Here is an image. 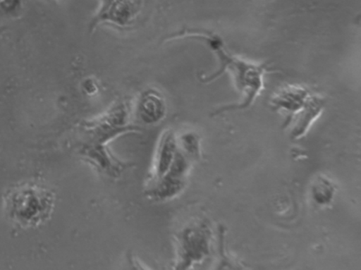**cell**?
Instances as JSON below:
<instances>
[{
    "label": "cell",
    "mask_w": 361,
    "mask_h": 270,
    "mask_svg": "<svg viewBox=\"0 0 361 270\" xmlns=\"http://www.w3.org/2000/svg\"><path fill=\"white\" fill-rule=\"evenodd\" d=\"M178 35L180 37L196 38V39L205 42V44H207L216 56H218L221 64L220 70L215 72L214 75L202 79V82L214 81L222 73L228 70L233 78L234 85L238 92L243 95V102L240 104L225 106L216 111L215 114L250 107L264 88V76L267 73H273L275 70L269 66V63H254L240 59V57L231 56L226 50L221 38L217 35L202 30H185Z\"/></svg>",
    "instance_id": "6da1fadb"
},
{
    "label": "cell",
    "mask_w": 361,
    "mask_h": 270,
    "mask_svg": "<svg viewBox=\"0 0 361 270\" xmlns=\"http://www.w3.org/2000/svg\"><path fill=\"white\" fill-rule=\"evenodd\" d=\"M212 233L207 224L200 221L187 227L180 236L183 260L185 266L192 262H202L209 254Z\"/></svg>",
    "instance_id": "7a4b0ae2"
},
{
    "label": "cell",
    "mask_w": 361,
    "mask_h": 270,
    "mask_svg": "<svg viewBox=\"0 0 361 270\" xmlns=\"http://www.w3.org/2000/svg\"><path fill=\"white\" fill-rule=\"evenodd\" d=\"M312 93L305 87L288 85L277 92L271 99V107L275 111H286L290 116L298 113L305 107Z\"/></svg>",
    "instance_id": "3957f363"
},
{
    "label": "cell",
    "mask_w": 361,
    "mask_h": 270,
    "mask_svg": "<svg viewBox=\"0 0 361 270\" xmlns=\"http://www.w3.org/2000/svg\"><path fill=\"white\" fill-rule=\"evenodd\" d=\"M325 101L320 96L312 94L307 104L298 113L291 116L286 122V124L292 123L291 137L292 138H301L305 136L312 122L319 117L322 109H324Z\"/></svg>",
    "instance_id": "277c9868"
},
{
    "label": "cell",
    "mask_w": 361,
    "mask_h": 270,
    "mask_svg": "<svg viewBox=\"0 0 361 270\" xmlns=\"http://www.w3.org/2000/svg\"><path fill=\"white\" fill-rule=\"evenodd\" d=\"M137 9L135 0H106L99 15L116 24L125 25L135 17Z\"/></svg>",
    "instance_id": "5b68a950"
},
{
    "label": "cell",
    "mask_w": 361,
    "mask_h": 270,
    "mask_svg": "<svg viewBox=\"0 0 361 270\" xmlns=\"http://www.w3.org/2000/svg\"><path fill=\"white\" fill-rule=\"evenodd\" d=\"M142 115L148 122H156L164 117L166 104L162 97L154 92H147L141 101Z\"/></svg>",
    "instance_id": "8992f818"
},
{
    "label": "cell",
    "mask_w": 361,
    "mask_h": 270,
    "mask_svg": "<svg viewBox=\"0 0 361 270\" xmlns=\"http://www.w3.org/2000/svg\"><path fill=\"white\" fill-rule=\"evenodd\" d=\"M335 194V186L328 179L319 178L312 188V195L316 204L327 205L333 201Z\"/></svg>",
    "instance_id": "52a82bcc"
},
{
    "label": "cell",
    "mask_w": 361,
    "mask_h": 270,
    "mask_svg": "<svg viewBox=\"0 0 361 270\" xmlns=\"http://www.w3.org/2000/svg\"><path fill=\"white\" fill-rule=\"evenodd\" d=\"M21 6V0H0V12L5 15H13Z\"/></svg>",
    "instance_id": "ba28073f"
}]
</instances>
